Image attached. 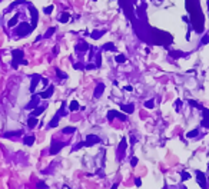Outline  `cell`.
I'll list each match as a JSON object with an SVG mask.
<instances>
[{"instance_id": "6da1fadb", "label": "cell", "mask_w": 209, "mask_h": 189, "mask_svg": "<svg viewBox=\"0 0 209 189\" xmlns=\"http://www.w3.org/2000/svg\"><path fill=\"white\" fill-rule=\"evenodd\" d=\"M32 30H33V27L30 26V24H27V23H22V24H20V27L16 30V33L19 34V36H26V34H29Z\"/></svg>"}, {"instance_id": "7a4b0ae2", "label": "cell", "mask_w": 209, "mask_h": 189, "mask_svg": "<svg viewBox=\"0 0 209 189\" xmlns=\"http://www.w3.org/2000/svg\"><path fill=\"white\" fill-rule=\"evenodd\" d=\"M62 148H64L63 142L53 141V142H52V146H50V155H56L59 150H62Z\"/></svg>"}, {"instance_id": "3957f363", "label": "cell", "mask_w": 209, "mask_h": 189, "mask_svg": "<svg viewBox=\"0 0 209 189\" xmlns=\"http://www.w3.org/2000/svg\"><path fill=\"white\" fill-rule=\"evenodd\" d=\"M100 142V138L96 136V135H87L86 136V141H85V146H93Z\"/></svg>"}, {"instance_id": "277c9868", "label": "cell", "mask_w": 209, "mask_h": 189, "mask_svg": "<svg viewBox=\"0 0 209 189\" xmlns=\"http://www.w3.org/2000/svg\"><path fill=\"white\" fill-rule=\"evenodd\" d=\"M196 181L199 183V186L202 189H206V178H205V173L203 172H196Z\"/></svg>"}, {"instance_id": "5b68a950", "label": "cell", "mask_w": 209, "mask_h": 189, "mask_svg": "<svg viewBox=\"0 0 209 189\" xmlns=\"http://www.w3.org/2000/svg\"><path fill=\"white\" fill-rule=\"evenodd\" d=\"M12 56H13V62L22 63V60H23V50H13Z\"/></svg>"}, {"instance_id": "8992f818", "label": "cell", "mask_w": 209, "mask_h": 189, "mask_svg": "<svg viewBox=\"0 0 209 189\" xmlns=\"http://www.w3.org/2000/svg\"><path fill=\"white\" fill-rule=\"evenodd\" d=\"M53 90H54V87H53V86H49L45 92H40V93H39L40 99H49V97L53 94Z\"/></svg>"}, {"instance_id": "52a82bcc", "label": "cell", "mask_w": 209, "mask_h": 189, "mask_svg": "<svg viewBox=\"0 0 209 189\" xmlns=\"http://www.w3.org/2000/svg\"><path fill=\"white\" fill-rule=\"evenodd\" d=\"M42 80V78H40V75H33L32 76V85H30V92H34V89H36V86H37V83Z\"/></svg>"}, {"instance_id": "ba28073f", "label": "cell", "mask_w": 209, "mask_h": 189, "mask_svg": "<svg viewBox=\"0 0 209 189\" xmlns=\"http://www.w3.org/2000/svg\"><path fill=\"white\" fill-rule=\"evenodd\" d=\"M103 90H105V83H97L96 85V89H95V97H100L102 96V93H103Z\"/></svg>"}, {"instance_id": "9c48e42d", "label": "cell", "mask_w": 209, "mask_h": 189, "mask_svg": "<svg viewBox=\"0 0 209 189\" xmlns=\"http://www.w3.org/2000/svg\"><path fill=\"white\" fill-rule=\"evenodd\" d=\"M30 13H32V27L34 29L37 24V10L33 6H30Z\"/></svg>"}, {"instance_id": "30bf717a", "label": "cell", "mask_w": 209, "mask_h": 189, "mask_svg": "<svg viewBox=\"0 0 209 189\" xmlns=\"http://www.w3.org/2000/svg\"><path fill=\"white\" fill-rule=\"evenodd\" d=\"M105 33H106V30H93L92 33H90V37L95 39V40H97V39H100Z\"/></svg>"}, {"instance_id": "8fae6325", "label": "cell", "mask_w": 209, "mask_h": 189, "mask_svg": "<svg viewBox=\"0 0 209 189\" xmlns=\"http://www.w3.org/2000/svg\"><path fill=\"white\" fill-rule=\"evenodd\" d=\"M89 45L86 42H80L79 45H76V52H87Z\"/></svg>"}, {"instance_id": "7c38bea8", "label": "cell", "mask_w": 209, "mask_h": 189, "mask_svg": "<svg viewBox=\"0 0 209 189\" xmlns=\"http://www.w3.org/2000/svg\"><path fill=\"white\" fill-rule=\"evenodd\" d=\"M39 100H40V96H34V97L32 99V102L26 106V109H33V108H36L37 103H39Z\"/></svg>"}, {"instance_id": "4fadbf2b", "label": "cell", "mask_w": 209, "mask_h": 189, "mask_svg": "<svg viewBox=\"0 0 209 189\" xmlns=\"http://www.w3.org/2000/svg\"><path fill=\"white\" fill-rule=\"evenodd\" d=\"M80 108H79V102L77 100H72L70 103H69V110L70 112H76V110H79Z\"/></svg>"}, {"instance_id": "5bb4252c", "label": "cell", "mask_w": 209, "mask_h": 189, "mask_svg": "<svg viewBox=\"0 0 209 189\" xmlns=\"http://www.w3.org/2000/svg\"><path fill=\"white\" fill-rule=\"evenodd\" d=\"M126 146H128V143H126V139H122V141H120V145H119V148H117V152L122 155V153L126 150Z\"/></svg>"}, {"instance_id": "9a60e30c", "label": "cell", "mask_w": 209, "mask_h": 189, "mask_svg": "<svg viewBox=\"0 0 209 189\" xmlns=\"http://www.w3.org/2000/svg\"><path fill=\"white\" fill-rule=\"evenodd\" d=\"M45 109H46V105H45V106H40V108H36V109L32 112V116H33V118H36V116L42 115V113L45 112Z\"/></svg>"}, {"instance_id": "2e32d148", "label": "cell", "mask_w": 209, "mask_h": 189, "mask_svg": "<svg viewBox=\"0 0 209 189\" xmlns=\"http://www.w3.org/2000/svg\"><path fill=\"white\" fill-rule=\"evenodd\" d=\"M120 109L123 110V112H126V113H132V112L135 110V106H133L132 103H130V105H122Z\"/></svg>"}, {"instance_id": "e0dca14e", "label": "cell", "mask_w": 209, "mask_h": 189, "mask_svg": "<svg viewBox=\"0 0 209 189\" xmlns=\"http://www.w3.org/2000/svg\"><path fill=\"white\" fill-rule=\"evenodd\" d=\"M37 122H39V120H37V118H33V116H30V118H29V120H27V126H29L30 129H33L34 126L37 125Z\"/></svg>"}, {"instance_id": "ac0fdd59", "label": "cell", "mask_w": 209, "mask_h": 189, "mask_svg": "<svg viewBox=\"0 0 209 189\" xmlns=\"http://www.w3.org/2000/svg\"><path fill=\"white\" fill-rule=\"evenodd\" d=\"M62 132H63L64 135H72V133L76 132V127H75V126H66Z\"/></svg>"}, {"instance_id": "d6986e66", "label": "cell", "mask_w": 209, "mask_h": 189, "mask_svg": "<svg viewBox=\"0 0 209 189\" xmlns=\"http://www.w3.org/2000/svg\"><path fill=\"white\" fill-rule=\"evenodd\" d=\"M23 133V130L20 129V130H16V132H6L3 136L4 138H12V136H19V135H22Z\"/></svg>"}, {"instance_id": "ffe728a7", "label": "cell", "mask_w": 209, "mask_h": 189, "mask_svg": "<svg viewBox=\"0 0 209 189\" xmlns=\"http://www.w3.org/2000/svg\"><path fill=\"white\" fill-rule=\"evenodd\" d=\"M34 141H36V139H34V136H26V138L23 139V143H24V145H27V146H32L33 143H34Z\"/></svg>"}, {"instance_id": "44dd1931", "label": "cell", "mask_w": 209, "mask_h": 189, "mask_svg": "<svg viewBox=\"0 0 209 189\" xmlns=\"http://www.w3.org/2000/svg\"><path fill=\"white\" fill-rule=\"evenodd\" d=\"M57 125H59V115H56V116L49 122V127H56Z\"/></svg>"}, {"instance_id": "7402d4cb", "label": "cell", "mask_w": 209, "mask_h": 189, "mask_svg": "<svg viewBox=\"0 0 209 189\" xmlns=\"http://www.w3.org/2000/svg\"><path fill=\"white\" fill-rule=\"evenodd\" d=\"M103 50H110V52H116V46L113 45V43H106V45H103V47H102Z\"/></svg>"}, {"instance_id": "603a6c76", "label": "cell", "mask_w": 209, "mask_h": 189, "mask_svg": "<svg viewBox=\"0 0 209 189\" xmlns=\"http://www.w3.org/2000/svg\"><path fill=\"white\" fill-rule=\"evenodd\" d=\"M69 19H70V15L69 13H62V16L59 17V22H62V23H66V22H69Z\"/></svg>"}, {"instance_id": "cb8c5ba5", "label": "cell", "mask_w": 209, "mask_h": 189, "mask_svg": "<svg viewBox=\"0 0 209 189\" xmlns=\"http://www.w3.org/2000/svg\"><path fill=\"white\" fill-rule=\"evenodd\" d=\"M180 175H182V176H180V181H182V182H185L186 179H191V173L186 172V171H183Z\"/></svg>"}, {"instance_id": "d4e9b609", "label": "cell", "mask_w": 209, "mask_h": 189, "mask_svg": "<svg viewBox=\"0 0 209 189\" xmlns=\"http://www.w3.org/2000/svg\"><path fill=\"white\" fill-rule=\"evenodd\" d=\"M188 103H189V105H192L193 108H196V109H199V110L203 109V106H201V105H199L196 100H188Z\"/></svg>"}, {"instance_id": "484cf974", "label": "cell", "mask_w": 209, "mask_h": 189, "mask_svg": "<svg viewBox=\"0 0 209 189\" xmlns=\"http://www.w3.org/2000/svg\"><path fill=\"white\" fill-rule=\"evenodd\" d=\"M115 60H116L117 63H125L126 62V56H125V55H117Z\"/></svg>"}, {"instance_id": "4316f807", "label": "cell", "mask_w": 209, "mask_h": 189, "mask_svg": "<svg viewBox=\"0 0 209 189\" xmlns=\"http://www.w3.org/2000/svg\"><path fill=\"white\" fill-rule=\"evenodd\" d=\"M145 106L147 108V109H152V108L155 106V100H153V99H150V100H146V102H145Z\"/></svg>"}, {"instance_id": "83f0119b", "label": "cell", "mask_w": 209, "mask_h": 189, "mask_svg": "<svg viewBox=\"0 0 209 189\" xmlns=\"http://www.w3.org/2000/svg\"><path fill=\"white\" fill-rule=\"evenodd\" d=\"M198 133H199V129H193L191 132H188V138H195L198 136Z\"/></svg>"}, {"instance_id": "f1b7e54d", "label": "cell", "mask_w": 209, "mask_h": 189, "mask_svg": "<svg viewBox=\"0 0 209 189\" xmlns=\"http://www.w3.org/2000/svg\"><path fill=\"white\" fill-rule=\"evenodd\" d=\"M54 32H56V27H50V29H47V32L45 33V37H50Z\"/></svg>"}, {"instance_id": "f546056e", "label": "cell", "mask_w": 209, "mask_h": 189, "mask_svg": "<svg viewBox=\"0 0 209 189\" xmlns=\"http://www.w3.org/2000/svg\"><path fill=\"white\" fill-rule=\"evenodd\" d=\"M201 126H203V127H209V116H208V118H203V119H202Z\"/></svg>"}, {"instance_id": "4dcf8cb0", "label": "cell", "mask_w": 209, "mask_h": 189, "mask_svg": "<svg viewBox=\"0 0 209 189\" xmlns=\"http://www.w3.org/2000/svg\"><path fill=\"white\" fill-rule=\"evenodd\" d=\"M56 75H57V78H60V79H67V75H66V73H63L62 70H59V69L56 70Z\"/></svg>"}, {"instance_id": "1f68e13d", "label": "cell", "mask_w": 209, "mask_h": 189, "mask_svg": "<svg viewBox=\"0 0 209 189\" xmlns=\"http://www.w3.org/2000/svg\"><path fill=\"white\" fill-rule=\"evenodd\" d=\"M169 55H170V56H173V57H180V56H185V53H182V52H178V50H176V52H170Z\"/></svg>"}, {"instance_id": "d6a6232c", "label": "cell", "mask_w": 209, "mask_h": 189, "mask_svg": "<svg viewBox=\"0 0 209 189\" xmlns=\"http://www.w3.org/2000/svg\"><path fill=\"white\" fill-rule=\"evenodd\" d=\"M53 9H54V6H53V4H50V6H47V7H45V10H43V12H45L46 15H50V13L53 12Z\"/></svg>"}, {"instance_id": "836d02e7", "label": "cell", "mask_w": 209, "mask_h": 189, "mask_svg": "<svg viewBox=\"0 0 209 189\" xmlns=\"http://www.w3.org/2000/svg\"><path fill=\"white\" fill-rule=\"evenodd\" d=\"M96 67H100V64H102V56H100V53H97L96 55Z\"/></svg>"}, {"instance_id": "e575fe53", "label": "cell", "mask_w": 209, "mask_h": 189, "mask_svg": "<svg viewBox=\"0 0 209 189\" xmlns=\"http://www.w3.org/2000/svg\"><path fill=\"white\" fill-rule=\"evenodd\" d=\"M16 23H17V16H13V17H12V19L9 20V26L12 27V26H15Z\"/></svg>"}, {"instance_id": "d590c367", "label": "cell", "mask_w": 209, "mask_h": 189, "mask_svg": "<svg viewBox=\"0 0 209 189\" xmlns=\"http://www.w3.org/2000/svg\"><path fill=\"white\" fill-rule=\"evenodd\" d=\"M208 43H209V34H205L202 37V45H208Z\"/></svg>"}, {"instance_id": "8d00e7d4", "label": "cell", "mask_w": 209, "mask_h": 189, "mask_svg": "<svg viewBox=\"0 0 209 189\" xmlns=\"http://www.w3.org/2000/svg\"><path fill=\"white\" fill-rule=\"evenodd\" d=\"M180 105H182V102L178 99L176 102H175V109H176V112H179V110H180Z\"/></svg>"}, {"instance_id": "74e56055", "label": "cell", "mask_w": 209, "mask_h": 189, "mask_svg": "<svg viewBox=\"0 0 209 189\" xmlns=\"http://www.w3.org/2000/svg\"><path fill=\"white\" fill-rule=\"evenodd\" d=\"M202 116H203V118H208L209 116V109L203 108V109H202Z\"/></svg>"}, {"instance_id": "f35d334b", "label": "cell", "mask_w": 209, "mask_h": 189, "mask_svg": "<svg viewBox=\"0 0 209 189\" xmlns=\"http://www.w3.org/2000/svg\"><path fill=\"white\" fill-rule=\"evenodd\" d=\"M37 188H39V189H46V188H47V185H46L45 182H39V183H37Z\"/></svg>"}, {"instance_id": "ab89813d", "label": "cell", "mask_w": 209, "mask_h": 189, "mask_svg": "<svg viewBox=\"0 0 209 189\" xmlns=\"http://www.w3.org/2000/svg\"><path fill=\"white\" fill-rule=\"evenodd\" d=\"M85 69H86V70H92V69H96V64H92V63H90V64H86V66H85Z\"/></svg>"}, {"instance_id": "60d3db41", "label": "cell", "mask_w": 209, "mask_h": 189, "mask_svg": "<svg viewBox=\"0 0 209 189\" xmlns=\"http://www.w3.org/2000/svg\"><path fill=\"white\" fill-rule=\"evenodd\" d=\"M130 165H132V166H136V165H138V158H132Z\"/></svg>"}, {"instance_id": "b9f144b4", "label": "cell", "mask_w": 209, "mask_h": 189, "mask_svg": "<svg viewBox=\"0 0 209 189\" xmlns=\"http://www.w3.org/2000/svg\"><path fill=\"white\" fill-rule=\"evenodd\" d=\"M73 67H75V69H85V66L80 64V63H75V64H73Z\"/></svg>"}, {"instance_id": "7bdbcfd3", "label": "cell", "mask_w": 209, "mask_h": 189, "mask_svg": "<svg viewBox=\"0 0 209 189\" xmlns=\"http://www.w3.org/2000/svg\"><path fill=\"white\" fill-rule=\"evenodd\" d=\"M135 183H136V186H140V185H142V181H140L139 178H136V179H135Z\"/></svg>"}, {"instance_id": "ee69618b", "label": "cell", "mask_w": 209, "mask_h": 189, "mask_svg": "<svg viewBox=\"0 0 209 189\" xmlns=\"http://www.w3.org/2000/svg\"><path fill=\"white\" fill-rule=\"evenodd\" d=\"M125 90H128V92H132V90H133V87H132V86H125Z\"/></svg>"}, {"instance_id": "f6af8a7d", "label": "cell", "mask_w": 209, "mask_h": 189, "mask_svg": "<svg viewBox=\"0 0 209 189\" xmlns=\"http://www.w3.org/2000/svg\"><path fill=\"white\" fill-rule=\"evenodd\" d=\"M42 83H43V85H45V86H47L49 80H47V79H42Z\"/></svg>"}, {"instance_id": "bcb514c9", "label": "cell", "mask_w": 209, "mask_h": 189, "mask_svg": "<svg viewBox=\"0 0 209 189\" xmlns=\"http://www.w3.org/2000/svg\"><path fill=\"white\" fill-rule=\"evenodd\" d=\"M130 143H136V138L135 136H130Z\"/></svg>"}, {"instance_id": "7dc6e473", "label": "cell", "mask_w": 209, "mask_h": 189, "mask_svg": "<svg viewBox=\"0 0 209 189\" xmlns=\"http://www.w3.org/2000/svg\"><path fill=\"white\" fill-rule=\"evenodd\" d=\"M182 20H183V22H189V17H188V16H182Z\"/></svg>"}, {"instance_id": "c3c4849f", "label": "cell", "mask_w": 209, "mask_h": 189, "mask_svg": "<svg viewBox=\"0 0 209 189\" xmlns=\"http://www.w3.org/2000/svg\"><path fill=\"white\" fill-rule=\"evenodd\" d=\"M116 188H117V183H115V185H113V186H112L110 189H116Z\"/></svg>"}, {"instance_id": "681fc988", "label": "cell", "mask_w": 209, "mask_h": 189, "mask_svg": "<svg viewBox=\"0 0 209 189\" xmlns=\"http://www.w3.org/2000/svg\"><path fill=\"white\" fill-rule=\"evenodd\" d=\"M63 189H69V188H67V186H64V188H63Z\"/></svg>"}, {"instance_id": "f907efd6", "label": "cell", "mask_w": 209, "mask_h": 189, "mask_svg": "<svg viewBox=\"0 0 209 189\" xmlns=\"http://www.w3.org/2000/svg\"><path fill=\"white\" fill-rule=\"evenodd\" d=\"M93 1H96V0H93Z\"/></svg>"}]
</instances>
